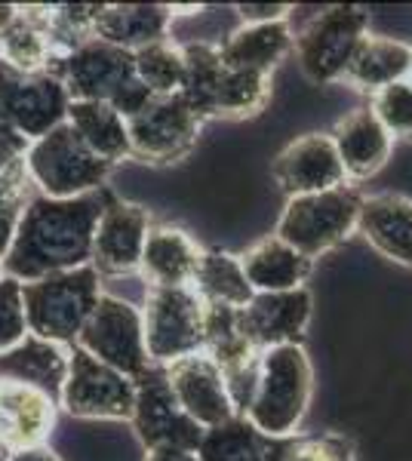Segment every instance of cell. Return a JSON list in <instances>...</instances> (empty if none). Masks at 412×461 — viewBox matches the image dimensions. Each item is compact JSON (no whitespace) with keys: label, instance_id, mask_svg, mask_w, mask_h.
Here are the masks:
<instances>
[{"label":"cell","instance_id":"cell-1","mask_svg":"<svg viewBox=\"0 0 412 461\" xmlns=\"http://www.w3.org/2000/svg\"><path fill=\"white\" fill-rule=\"evenodd\" d=\"M111 200L114 191L108 185L71 200L32 194L22 210L16 240L4 258V274L19 284H34L50 274L89 265L96 225Z\"/></svg>","mask_w":412,"mask_h":461},{"label":"cell","instance_id":"cell-2","mask_svg":"<svg viewBox=\"0 0 412 461\" xmlns=\"http://www.w3.org/2000/svg\"><path fill=\"white\" fill-rule=\"evenodd\" d=\"M314 393V369L302 345H280L259 354V375L250 406L241 419L265 440H287L298 434Z\"/></svg>","mask_w":412,"mask_h":461},{"label":"cell","instance_id":"cell-3","mask_svg":"<svg viewBox=\"0 0 412 461\" xmlns=\"http://www.w3.org/2000/svg\"><path fill=\"white\" fill-rule=\"evenodd\" d=\"M99 299L102 277L93 265L50 274L34 284H22V308H25L28 332L65 348L78 341Z\"/></svg>","mask_w":412,"mask_h":461},{"label":"cell","instance_id":"cell-4","mask_svg":"<svg viewBox=\"0 0 412 461\" xmlns=\"http://www.w3.org/2000/svg\"><path fill=\"white\" fill-rule=\"evenodd\" d=\"M25 169L37 194L52 200H71L105 188L114 167L89 151L84 139L65 121L62 126H56L52 132L28 145Z\"/></svg>","mask_w":412,"mask_h":461},{"label":"cell","instance_id":"cell-5","mask_svg":"<svg viewBox=\"0 0 412 461\" xmlns=\"http://www.w3.org/2000/svg\"><path fill=\"white\" fill-rule=\"evenodd\" d=\"M361 191L351 185L320 191V194L289 197L280 219H277L274 237H280L283 243H289L292 249H298L314 262L317 256L335 249L354 234L357 219H361Z\"/></svg>","mask_w":412,"mask_h":461},{"label":"cell","instance_id":"cell-6","mask_svg":"<svg viewBox=\"0 0 412 461\" xmlns=\"http://www.w3.org/2000/svg\"><path fill=\"white\" fill-rule=\"evenodd\" d=\"M142 332L154 366H169L182 357L204 351L206 302L191 286H148Z\"/></svg>","mask_w":412,"mask_h":461},{"label":"cell","instance_id":"cell-7","mask_svg":"<svg viewBox=\"0 0 412 461\" xmlns=\"http://www.w3.org/2000/svg\"><path fill=\"white\" fill-rule=\"evenodd\" d=\"M366 34L370 13L363 6H326L302 25L292 41V53L311 84H342V74Z\"/></svg>","mask_w":412,"mask_h":461},{"label":"cell","instance_id":"cell-8","mask_svg":"<svg viewBox=\"0 0 412 461\" xmlns=\"http://www.w3.org/2000/svg\"><path fill=\"white\" fill-rule=\"evenodd\" d=\"M59 409L84 421H130L136 409V382L71 345Z\"/></svg>","mask_w":412,"mask_h":461},{"label":"cell","instance_id":"cell-9","mask_svg":"<svg viewBox=\"0 0 412 461\" xmlns=\"http://www.w3.org/2000/svg\"><path fill=\"white\" fill-rule=\"evenodd\" d=\"M74 345L93 354L96 360L108 363L117 373L130 375L133 382L151 366L145 351V332H142V308L111 293H102Z\"/></svg>","mask_w":412,"mask_h":461},{"label":"cell","instance_id":"cell-10","mask_svg":"<svg viewBox=\"0 0 412 461\" xmlns=\"http://www.w3.org/2000/svg\"><path fill=\"white\" fill-rule=\"evenodd\" d=\"M200 121L191 111L182 93L176 95H154L136 117L126 121L130 132V158L145 163H176L188 158L197 145Z\"/></svg>","mask_w":412,"mask_h":461},{"label":"cell","instance_id":"cell-11","mask_svg":"<svg viewBox=\"0 0 412 461\" xmlns=\"http://www.w3.org/2000/svg\"><path fill=\"white\" fill-rule=\"evenodd\" d=\"M130 425L145 452L160 449V446L197 452L200 440H204V428L182 412L179 400L169 391L167 373L154 363L136 378V409H133Z\"/></svg>","mask_w":412,"mask_h":461},{"label":"cell","instance_id":"cell-12","mask_svg":"<svg viewBox=\"0 0 412 461\" xmlns=\"http://www.w3.org/2000/svg\"><path fill=\"white\" fill-rule=\"evenodd\" d=\"M69 89L71 102H111L124 86L136 80L133 53L121 47L89 37L71 56L50 68Z\"/></svg>","mask_w":412,"mask_h":461},{"label":"cell","instance_id":"cell-13","mask_svg":"<svg viewBox=\"0 0 412 461\" xmlns=\"http://www.w3.org/2000/svg\"><path fill=\"white\" fill-rule=\"evenodd\" d=\"M163 373H167L169 391L179 400L182 412L204 430L228 425V421L237 419V406L231 400L228 382H224L222 369L215 366V360L206 351L182 357V360L163 366Z\"/></svg>","mask_w":412,"mask_h":461},{"label":"cell","instance_id":"cell-14","mask_svg":"<svg viewBox=\"0 0 412 461\" xmlns=\"http://www.w3.org/2000/svg\"><path fill=\"white\" fill-rule=\"evenodd\" d=\"M314 299L308 286L289 293H256L246 308L237 311V332L256 351L280 345H298L302 332L311 323Z\"/></svg>","mask_w":412,"mask_h":461},{"label":"cell","instance_id":"cell-15","mask_svg":"<svg viewBox=\"0 0 412 461\" xmlns=\"http://www.w3.org/2000/svg\"><path fill=\"white\" fill-rule=\"evenodd\" d=\"M148 230H151V215H148L145 206L114 197L105 206L99 225H96L93 258H89V265L99 271V277L139 274Z\"/></svg>","mask_w":412,"mask_h":461},{"label":"cell","instance_id":"cell-16","mask_svg":"<svg viewBox=\"0 0 412 461\" xmlns=\"http://www.w3.org/2000/svg\"><path fill=\"white\" fill-rule=\"evenodd\" d=\"M271 173L280 191H287V197L320 194V191L348 185L329 132H308V136H298L296 142H289L274 158Z\"/></svg>","mask_w":412,"mask_h":461},{"label":"cell","instance_id":"cell-17","mask_svg":"<svg viewBox=\"0 0 412 461\" xmlns=\"http://www.w3.org/2000/svg\"><path fill=\"white\" fill-rule=\"evenodd\" d=\"M59 403L32 384L0 378V449L13 452L47 446L56 428Z\"/></svg>","mask_w":412,"mask_h":461},{"label":"cell","instance_id":"cell-18","mask_svg":"<svg viewBox=\"0 0 412 461\" xmlns=\"http://www.w3.org/2000/svg\"><path fill=\"white\" fill-rule=\"evenodd\" d=\"M69 89L50 71L28 74V77L22 74L16 84L0 95V108L6 111V117L28 142L47 136V132L69 121Z\"/></svg>","mask_w":412,"mask_h":461},{"label":"cell","instance_id":"cell-19","mask_svg":"<svg viewBox=\"0 0 412 461\" xmlns=\"http://www.w3.org/2000/svg\"><path fill=\"white\" fill-rule=\"evenodd\" d=\"M348 182H366L391 160L394 139L370 108H354L329 132Z\"/></svg>","mask_w":412,"mask_h":461},{"label":"cell","instance_id":"cell-20","mask_svg":"<svg viewBox=\"0 0 412 461\" xmlns=\"http://www.w3.org/2000/svg\"><path fill=\"white\" fill-rule=\"evenodd\" d=\"M204 249L188 230L176 225H151L142 249L139 274L148 286H191Z\"/></svg>","mask_w":412,"mask_h":461},{"label":"cell","instance_id":"cell-21","mask_svg":"<svg viewBox=\"0 0 412 461\" xmlns=\"http://www.w3.org/2000/svg\"><path fill=\"white\" fill-rule=\"evenodd\" d=\"M69 357H71V348L56 345V341H47V339H37L28 332L19 345H13L10 351L0 354V378L32 384V388L50 393L59 403L65 375H69Z\"/></svg>","mask_w":412,"mask_h":461},{"label":"cell","instance_id":"cell-22","mask_svg":"<svg viewBox=\"0 0 412 461\" xmlns=\"http://www.w3.org/2000/svg\"><path fill=\"white\" fill-rule=\"evenodd\" d=\"M357 230L385 258L412 267V200L400 194L363 197Z\"/></svg>","mask_w":412,"mask_h":461},{"label":"cell","instance_id":"cell-23","mask_svg":"<svg viewBox=\"0 0 412 461\" xmlns=\"http://www.w3.org/2000/svg\"><path fill=\"white\" fill-rule=\"evenodd\" d=\"M243 274L250 280L252 293H289V289H302L305 280L311 277L314 262L305 258L298 249L283 243L280 237L268 234L243 249L241 256Z\"/></svg>","mask_w":412,"mask_h":461},{"label":"cell","instance_id":"cell-24","mask_svg":"<svg viewBox=\"0 0 412 461\" xmlns=\"http://www.w3.org/2000/svg\"><path fill=\"white\" fill-rule=\"evenodd\" d=\"M172 10L167 4H102L96 13V37L111 47L136 50L167 41Z\"/></svg>","mask_w":412,"mask_h":461},{"label":"cell","instance_id":"cell-25","mask_svg":"<svg viewBox=\"0 0 412 461\" xmlns=\"http://www.w3.org/2000/svg\"><path fill=\"white\" fill-rule=\"evenodd\" d=\"M292 41H296V34L289 28V19L265 22V25H243L224 43H219V53L224 68L271 77V71L292 53Z\"/></svg>","mask_w":412,"mask_h":461},{"label":"cell","instance_id":"cell-26","mask_svg":"<svg viewBox=\"0 0 412 461\" xmlns=\"http://www.w3.org/2000/svg\"><path fill=\"white\" fill-rule=\"evenodd\" d=\"M409 62H412L409 43L394 41V37H381V34H366L363 41L357 43L354 56H351L348 68L342 74V84L376 95L379 89L407 80Z\"/></svg>","mask_w":412,"mask_h":461},{"label":"cell","instance_id":"cell-27","mask_svg":"<svg viewBox=\"0 0 412 461\" xmlns=\"http://www.w3.org/2000/svg\"><path fill=\"white\" fill-rule=\"evenodd\" d=\"M69 126L84 139V145L111 167L130 158V132L126 121L108 102H71Z\"/></svg>","mask_w":412,"mask_h":461},{"label":"cell","instance_id":"cell-28","mask_svg":"<svg viewBox=\"0 0 412 461\" xmlns=\"http://www.w3.org/2000/svg\"><path fill=\"white\" fill-rule=\"evenodd\" d=\"M191 289L209 308H231V311L246 308V302L256 295L243 274L241 258L224 249H204V256L197 262V274L191 280Z\"/></svg>","mask_w":412,"mask_h":461},{"label":"cell","instance_id":"cell-29","mask_svg":"<svg viewBox=\"0 0 412 461\" xmlns=\"http://www.w3.org/2000/svg\"><path fill=\"white\" fill-rule=\"evenodd\" d=\"M271 99V77L252 71H231L224 68L219 86L213 93L206 117H224V121H243L259 114Z\"/></svg>","mask_w":412,"mask_h":461},{"label":"cell","instance_id":"cell-30","mask_svg":"<svg viewBox=\"0 0 412 461\" xmlns=\"http://www.w3.org/2000/svg\"><path fill=\"white\" fill-rule=\"evenodd\" d=\"M0 62H6L16 74H43L52 65V47L43 28L19 6V16L0 34Z\"/></svg>","mask_w":412,"mask_h":461},{"label":"cell","instance_id":"cell-31","mask_svg":"<svg viewBox=\"0 0 412 461\" xmlns=\"http://www.w3.org/2000/svg\"><path fill=\"white\" fill-rule=\"evenodd\" d=\"M200 461H268V440L246 419L204 430L197 446Z\"/></svg>","mask_w":412,"mask_h":461},{"label":"cell","instance_id":"cell-32","mask_svg":"<svg viewBox=\"0 0 412 461\" xmlns=\"http://www.w3.org/2000/svg\"><path fill=\"white\" fill-rule=\"evenodd\" d=\"M133 65H136V77L148 86L151 95L182 93L185 59H182V47L172 43L169 37L136 50V53H133Z\"/></svg>","mask_w":412,"mask_h":461},{"label":"cell","instance_id":"cell-33","mask_svg":"<svg viewBox=\"0 0 412 461\" xmlns=\"http://www.w3.org/2000/svg\"><path fill=\"white\" fill-rule=\"evenodd\" d=\"M268 461H357L354 446L342 434H292L268 440Z\"/></svg>","mask_w":412,"mask_h":461},{"label":"cell","instance_id":"cell-34","mask_svg":"<svg viewBox=\"0 0 412 461\" xmlns=\"http://www.w3.org/2000/svg\"><path fill=\"white\" fill-rule=\"evenodd\" d=\"M370 111L379 117V123L391 132V139L394 136L412 139V84L409 80H400V84L379 89L370 99Z\"/></svg>","mask_w":412,"mask_h":461},{"label":"cell","instance_id":"cell-35","mask_svg":"<svg viewBox=\"0 0 412 461\" xmlns=\"http://www.w3.org/2000/svg\"><path fill=\"white\" fill-rule=\"evenodd\" d=\"M28 336L25 308H22V284L13 277L0 280V354L10 351Z\"/></svg>","mask_w":412,"mask_h":461},{"label":"cell","instance_id":"cell-36","mask_svg":"<svg viewBox=\"0 0 412 461\" xmlns=\"http://www.w3.org/2000/svg\"><path fill=\"white\" fill-rule=\"evenodd\" d=\"M237 13H241L243 25H265V22H283L289 19L292 6L287 4H241L237 6Z\"/></svg>","mask_w":412,"mask_h":461},{"label":"cell","instance_id":"cell-37","mask_svg":"<svg viewBox=\"0 0 412 461\" xmlns=\"http://www.w3.org/2000/svg\"><path fill=\"white\" fill-rule=\"evenodd\" d=\"M22 210H25V203L0 206V262L6 258L13 240H16V228H19V219H22Z\"/></svg>","mask_w":412,"mask_h":461},{"label":"cell","instance_id":"cell-38","mask_svg":"<svg viewBox=\"0 0 412 461\" xmlns=\"http://www.w3.org/2000/svg\"><path fill=\"white\" fill-rule=\"evenodd\" d=\"M145 461H200L197 452L176 449V446H160V449H148Z\"/></svg>","mask_w":412,"mask_h":461},{"label":"cell","instance_id":"cell-39","mask_svg":"<svg viewBox=\"0 0 412 461\" xmlns=\"http://www.w3.org/2000/svg\"><path fill=\"white\" fill-rule=\"evenodd\" d=\"M6 461H62V458H59V452H52L50 446H37V449L13 452Z\"/></svg>","mask_w":412,"mask_h":461},{"label":"cell","instance_id":"cell-40","mask_svg":"<svg viewBox=\"0 0 412 461\" xmlns=\"http://www.w3.org/2000/svg\"><path fill=\"white\" fill-rule=\"evenodd\" d=\"M16 16H19V6H13V4H0V34L6 32V28L16 22Z\"/></svg>","mask_w":412,"mask_h":461},{"label":"cell","instance_id":"cell-41","mask_svg":"<svg viewBox=\"0 0 412 461\" xmlns=\"http://www.w3.org/2000/svg\"><path fill=\"white\" fill-rule=\"evenodd\" d=\"M6 458H10V456H6V452H4V449H0V461H6Z\"/></svg>","mask_w":412,"mask_h":461},{"label":"cell","instance_id":"cell-42","mask_svg":"<svg viewBox=\"0 0 412 461\" xmlns=\"http://www.w3.org/2000/svg\"><path fill=\"white\" fill-rule=\"evenodd\" d=\"M6 277V274H4V262H0V280H4Z\"/></svg>","mask_w":412,"mask_h":461},{"label":"cell","instance_id":"cell-43","mask_svg":"<svg viewBox=\"0 0 412 461\" xmlns=\"http://www.w3.org/2000/svg\"><path fill=\"white\" fill-rule=\"evenodd\" d=\"M407 80H409V84H412V62H409V77H407Z\"/></svg>","mask_w":412,"mask_h":461}]
</instances>
